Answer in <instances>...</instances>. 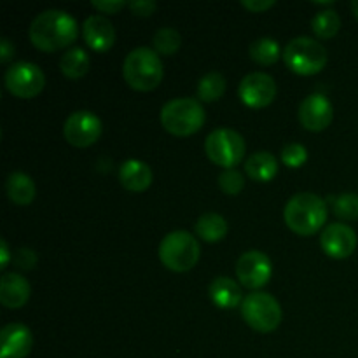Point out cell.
<instances>
[{
  "mask_svg": "<svg viewBox=\"0 0 358 358\" xmlns=\"http://www.w3.org/2000/svg\"><path fill=\"white\" fill-rule=\"evenodd\" d=\"M79 34L77 21L65 10L49 9L37 14L31 21L30 35L31 44L45 52H55L72 44Z\"/></svg>",
  "mask_w": 358,
  "mask_h": 358,
  "instance_id": "cell-1",
  "label": "cell"
},
{
  "mask_svg": "<svg viewBox=\"0 0 358 358\" xmlns=\"http://www.w3.org/2000/svg\"><path fill=\"white\" fill-rule=\"evenodd\" d=\"M285 224L299 236H313L327 220V201L313 192H299L285 206Z\"/></svg>",
  "mask_w": 358,
  "mask_h": 358,
  "instance_id": "cell-2",
  "label": "cell"
},
{
  "mask_svg": "<svg viewBox=\"0 0 358 358\" xmlns=\"http://www.w3.org/2000/svg\"><path fill=\"white\" fill-rule=\"evenodd\" d=\"M164 76V66L157 52L150 48H136L126 56L122 63V77L131 90L147 91L156 90Z\"/></svg>",
  "mask_w": 358,
  "mask_h": 358,
  "instance_id": "cell-3",
  "label": "cell"
},
{
  "mask_svg": "<svg viewBox=\"0 0 358 358\" xmlns=\"http://www.w3.org/2000/svg\"><path fill=\"white\" fill-rule=\"evenodd\" d=\"M205 108L194 98H175L161 108V124L175 136H191L205 124Z\"/></svg>",
  "mask_w": 358,
  "mask_h": 358,
  "instance_id": "cell-4",
  "label": "cell"
},
{
  "mask_svg": "<svg viewBox=\"0 0 358 358\" xmlns=\"http://www.w3.org/2000/svg\"><path fill=\"white\" fill-rule=\"evenodd\" d=\"M198 240L187 231H173L166 234L159 245V259L168 269L175 273L191 271L199 261Z\"/></svg>",
  "mask_w": 358,
  "mask_h": 358,
  "instance_id": "cell-5",
  "label": "cell"
},
{
  "mask_svg": "<svg viewBox=\"0 0 358 358\" xmlns=\"http://www.w3.org/2000/svg\"><path fill=\"white\" fill-rule=\"evenodd\" d=\"M283 62L297 76H315L327 65V49L311 37H296L283 49Z\"/></svg>",
  "mask_w": 358,
  "mask_h": 358,
  "instance_id": "cell-6",
  "label": "cell"
},
{
  "mask_svg": "<svg viewBox=\"0 0 358 358\" xmlns=\"http://www.w3.org/2000/svg\"><path fill=\"white\" fill-rule=\"evenodd\" d=\"M241 317L248 327L257 332L276 331L282 324V306L278 301L266 292L248 294L241 303Z\"/></svg>",
  "mask_w": 358,
  "mask_h": 358,
  "instance_id": "cell-7",
  "label": "cell"
},
{
  "mask_svg": "<svg viewBox=\"0 0 358 358\" xmlns=\"http://www.w3.org/2000/svg\"><path fill=\"white\" fill-rule=\"evenodd\" d=\"M205 152L208 159L224 170L238 166L247 152L243 136L234 129L220 128L210 133L205 142Z\"/></svg>",
  "mask_w": 358,
  "mask_h": 358,
  "instance_id": "cell-8",
  "label": "cell"
},
{
  "mask_svg": "<svg viewBox=\"0 0 358 358\" xmlns=\"http://www.w3.org/2000/svg\"><path fill=\"white\" fill-rule=\"evenodd\" d=\"M3 84L13 96L31 100L42 93L45 86V77L35 63L17 62L7 69Z\"/></svg>",
  "mask_w": 358,
  "mask_h": 358,
  "instance_id": "cell-9",
  "label": "cell"
},
{
  "mask_svg": "<svg viewBox=\"0 0 358 358\" xmlns=\"http://www.w3.org/2000/svg\"><path fill=\"white\" fill-rule=\"evenodd\" d=\"M63 135L65 140L73 147H90L100 138L101 135V121L96 114L90 110H77L66 117L63 126Z\"/></svg>",
  "mask_w": 358,
  "mask_h": 358,
  "instance_id": "cell-10",
  "label": "cell"
},
{
  "mask_svg": "<svg viewBox=\"0 0 358 358\" xmlns=\"http://www.w3.org/2000/svg\"><path fill=\"white\" fill-rule=\"evenodd\" d=\"M276 93H278V87H276L275 79L264 72L248 73L238 86V96L250 108L268 107L276 98Z\"/></svg>",
  "mask_w": 358,
  "mask_h": 358,
  "instance_id": "cell-11",
  "label": "cell"
},
{
  "mask_svg": "<svg viewBox=\"0 0 358 358\" xmlns=\"http://www.w3.org/2000/svg\"><path fill=\"white\" fill-rule=\"evenodd\" d=\"M273 275L271 261L266 254L259 250H248L238 259L236 276L243 287L250 290H257L268 285Z\"/></svg>",
  "mask_w": 358,
  "mask_h": 358,
  "instance_id": "cell-12",
  "label": "cell"
},
{
  "mask_svg": "<svg viewBox=\"0 0 358 358\" xmlns=\"http://www.w3.org/2000/svg\"><path fill=\"white\" fill-rule=\"evenodd\" d=\"M334 119V107L324 94H310L299 107V121L308 131H324Z\"/></svg>",
  "mask_w": 358,
  "mask_h": 358,
  "instance_id": "cell-13",
  "label": "cell"
},
{
  "mask_svg": "<svg viewBox=\"0 0 358 358\" xmlns=\"http://www.w3.org/2000/svg\"><path fill=\"white\" fill-rule=\"evenodd\" d=\"M322 250L332 259H346L355 252L357 233L346 224H329L322 231Z\"/></svg>",
  "mask_w": 358,
  "mask_h": 358,
  "instance_id": "cell-14",
  "label": "cell"
},
{
  "mask_svg": "<svg viewBox=\"0 0 358 358\" xmlns=\"http://www.w3.org/2000/svg\"><path fill=\"white\" fill-rule=\"evenodd\" d=\"M34 338L27 325L9 324L0 332V358H27Z\"/></svg>",
  "mask_w": 358,
  "mask_h": 358,
  "instance_id": "cell-15",
  "label": "cell"
},
{
  "mask_svg": "<svg viewBox=\"0 0 358 358\" xmlns=\"http://www.w3.org/2000/svg\"><path fill=\"white\" fill-rule=\"evenodd\" d=\"M83 35L86 44L96 52L108 51L115 42L114 24L105 16H98V14H93L84 21Z\"/></svg>",
  "mask_w": 358,
  "mask_h": 358,
  "instance_id": "cell-16",
  "label": "cell"
},
{
  "mask_svg": "<svg viewBox=\"0 0 358 358\" xmlns=\"http://www.w3.org/2000/svg\"><path fill=\"white\" fill-rule=\"evenodd\" d=\"M30 283L17 273H6L0 278V303L9 310H20L30 299Z\"/></svg>",
  "mask_w": 358,
  "mask_h": 358,
  "instance_id": "cell-17",
  "label": "cell"
},
{
  "mask_svg": "<svg viewBox=\"0 0 358 358\" xmlns=\"http://www.w3.org/2000/svg\"><path fill=\"white\" fill-rule=\"evenodd\" d=\"M154 180V173L150 166L143 161L129 159L121 164L119 170V182L126 191L131 192H142L150 187Z\"/></svg>",
  "mask_w": 358,
  "mask_h": 358,
  "instance_id": "cell-18",
  "label": "cell"
},
{
  "mask_svg": "<svg viewBox=\"0 0 358 358\" xmlns=\"http://www.w3.org/2000/svg\"><path fill=\"white\" fill-rule=\"evenodd\" d=\"M210 299L213 304L222 310H233L238 304H241V289L234 280L227 278V276H219L213 280L208 287Z\"/></svg>",
  "mask_w": 358,
  "mask_h": 358,
  "instance_id": "cell-19",
  "label": "cell"
},
{
  "mask_svg": "<svg viewBox=\"0 0 358 358\" xmlns=\"http://www.w3.org/2000/svg\"><path fill=\"white\" fill-rule=\"evenodd\" d=\"M245 173L254 182H271L278 173V159L271 152H255L245 163Z\"/></svg>",
  "mask_w": 358,
  "mask_h": 358,
  "instance_id": "cell-20",
  "label": "cell"
},
{
  "mask_svg": "<svg viewBox=\"0 0 358 358\" xmlns=\"http://www.w3.org/2000/svg\"><path fill=\"white\" fill-rule=\"evenodd\" d=\"M7 196L13 203L16 205H30L35 199V184L31 180V177H28L27 173H21V171H13L9 173L6 182Z\"/></svg>",
  "mask_w": 358,
  "mask_h": 358,
  "instance_id": "cell-21",
  "label": "cell"
},
{
  "mask_svg": "<svg viewBox=\"0 0 358 358\" xmlns=\"http://www.w3.org/2000/svg\"><path fill=\"white\" fill-rule=\"evenodd\" d=\"M196 234L208 243H217L227 234V222L219 213H203L194 224Z\"/></svg>",
  "mask_w": 358,
  "mask_h": 358,
  "instance_id": "cell-22",
  "label": "cell"
},
{
  "mask_svg": "<svg viewBox=\"0 0 358 358\" xmlns=\"http://www.w3.org/2000/svg\"><path fill=\"white\" fill-rule=\"evenodd\" d=\"M90 66V56H87V52L80 48L69 49V51L62 56V59H59V70H62L63 76L69 77V79H80V77L86 76Z\"/></svg>",
  "mask_w": 358,
  "mask_h": 358,
  "instance_id": "cell-23",
  "label": "cell"
},
{
  "mask_svg": "<svg viewBox=\"0 0 358 358\" xmlns=\"http://www.w3.org/2000/svg\"><path fill=\"white\" fill-rule=\"evenodd\" d=\"M248 55L259 65L269 66L273 63L278 62L280 58V45L275 38L271 37H261L254 41L248 49Z\"/></svg>",
  "mask_w": 358,
  "mask_h": 358,
  "instance_id": "cell-24",
  "label": "cell"
},
{
  "mask_svg": "<svg viewBox=\"0 0 358 358\" xmlns=\"http://www.w3.org/2000/svg\"><path fill=\"white\" fill-rule=\"evenodd\" d=\"M339 28H341V17L332 9L322 10L311 21V30H313V34L318 38H324V41L334 37L339 31Z\"/></svg>",
  "mask_w": 358,
  "mask_h": 358,
  "instance_id": "cell-25",
  "label": "cell"
},
{
  "mask_svg": "<svg viewBox=\"0 0 358 358\" xmlns=\"http://www.w3.org/2000/svg\"><path fill=\"white\" fill-rule=\"evenodd\" d=\"M226 91V77L220 72H210L199 80L198 98L201 101H217Z\"/></svg>",
  "mask_w": 358,
  "mask_h": 358,
  "instance_id": "cell-26",
  "label": "cell"
},
{
  "mask_svg": "<svg viewBox=\"0 0 358 358\" xmlns=\"http://www.w3.org/2000/svg\"><path fill=\"white\" fill-rule=\"evenodd\" d=\"M329 203H331L334 215L339 217V219H358V194H355V192H343V194L331 196V198H329Z\"/></svg>",
  "mask_w": 358,
  "mask_h": 358,
  "instance_id": "cell-27",
  "label": "cell"
},
{
  "mask_svg": "<svg viewBox=\"0 0 358 358\" xmlns=\"http://www.w3.org/2000/svg\"><path fill=\"white\" fill-rule=\"evenodd\" d=\"M154 51L163 56H173L182 45V35L175 28H159L152 37Z\"/></svg>",
  "mask_w": 358,
  "mask_h": 358,
  "instance_id": "cell-28",
  "label": "cell"
},
{
  "mask_svg": "<svg viewBox=\"0 0 358 358\" xmlns=\"http://www.w3.org/2000/svg\"><path fill=\"white\" fill-rule=\"evenodd\" d=\"M219 187L226 192L227 196H236L243 191L245 187V177L241 171H238L236 168H231V170H224L219 175Z\"/></svg>",
  "mask_w": 358,
  "mask_h": 358,
  "instance_id": "cell-29",
  "label": "cell"
},
{
  "mask_svg": "<svg viewBox=\"0 0 358 358\" xmlns=\"http://www.w3.org/2000/svg\"><path fill=\"white\" fill-rule=\"evenodd\" d=\"M282 161L289 168H301L308 161L306 147L301 143H287L282 149Z\"/></svg>",
  "mask_w": 358,
  "mask_h": 358,
  "instance_id": "cell-30",
  "label": "cell"
},
{
  "mask_svg": "<svg viewBox=\"0 0 358 358\" xmlns=\"http://www.w3.org/2000/svg\"><path fill=\"white\" fill-rule=\"evenodd\" d=\"M91 6L103 14H115V13H119L121 9H124L128 3L121 2V0H93V2H91Z\"/></svg>",
  "mask_w": 358,
  "mask_h": 358,
  "instance_id": "cell-31",
  "label": "cell"
},
{
  "mask_svg": "<svg viewBox=\"0 0 358 358\" xmlns=\"http://www.w3.org/2000/svg\"><path fill=\"white\" fill-rule=\"evenodd\" d=\"M14 262L21 269H34L35 264H37V255L30 248H21L16 257H14Z\"/></svg>",
  "mask_w": 358,
  "mask_h": 358,
  "instance_id": "cell-32",
  "label": "cell"
},
{
  "mask_svg": "<svg viewBox=\"0 0 358 358\" xmlns=\"http://www.w3.org/2000/svg\"><path fill=\"white\" fill-rule=\"evenodd\" d=\"M128 7L133 10V14H136V16L147 17L157 9V3L152 2V0H135V2H129Z\"/></svg>",
  "mask_w": 358,
  "mask_h": 358,
  "instance_id": "cell-33",
  "label": "cell"
},
{
  "mask_svg": "<svg viewBox=\"0 0 358 358\" xmlns=\"http://www.w3.org/2000/svg\"><path fill=\"white\" fill-rule=\"evenodd\" d=\"M275 3V0H243L241 6L250 10V13H264V10L271 9Z\"/></svg>",
  "mask_w": 358,
  "mask_h": 358,
  "instance_id": "cell-34",
  "label": "cell"
},
{
  "mask_svg": "<svg viewBox=\"0 0 358 358\" xmlns=\"http://www.w3.org/2000/svg\"><path fill=\"white\" fill-rule=\"evenodd\" d=\"M14 56V45L10 44L9 38L3 37L0 41V63H7Z\"/></svg>",
  "mask_w": 358,
  "mask_h": 358,
  "instance_id": "cell-35",
  "label": "cell"
},
{
  "mask_svg": "<svg viewBox=\"0 0 358 358\" xmlns=\"http://www.w3.org/2000/svg\"><path fill=\"white\" fill-rule=\"evenodd\" d=\"M0 255H2V261H0V269H6L7 264H9V247H7V241L2 240V245H0Z\"/></svg>",
  "mask_w": 358,
  "mask_h": 358,
  "instance_id": "cell-36",
  "label": "cell"
},
{
  "mask_svg": "<svg viewBox=\"0 0 358 358\" xmlns=\"http://www.w3.org/2000/svg\"><path fill=\"white\" fill-rule=\"evenodd\" d=\"M350 7H352V13L355 14V17L358 20V0H353L352 6H350Z\"/></svg>",
  "mask_w": 358,
  "mask_h": 358,
  "instance_id": "cell-37",
  "label": "cell"
}]
</instances>
